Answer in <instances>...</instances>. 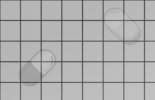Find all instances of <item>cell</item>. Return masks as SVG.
<instances>
[{"mask_svg":"<svg viewBox=\"0 0 155 100\" xmlns=\"http://www.w3.org/2000/svg\"><path fill=\"white\" fill-rule=\"evenodd\" d=\"M83 62H104V41H83Z\"/></svg>","mask_w":155,"mask_h":100,"instance_id":"cell-1","label":"cell"},{"mask_svg":"<svg viewBox=\"0 0 155 100\" xmlns=\"http://www.w3.org/2000/svg\"><path fill=\"white\" fill-rule=\"evenodd\" d=\"M103 21H124V0H104Z\"/></svg>","mask_w":155,"mask_h":100,"instance_id":"cell-2","label":"cell"},{"mask_svg":"<svg viewBox=\"0 0 155 100\" xmlns=\"http://www.w3.org/2000/svg\"><path fill=\"white\" fill-rule=\"evenodd\" d=\"M145 39V21L124 20V41H143Z\"/></svg>","mask_w":155,"mask_h":100,"instance_id":"cell-3","label":"cell"},{"mask_svg":"<svg viewBox=\"0 0 155 100\" xmlns=\"http://www.w3.org/2000/svg\"><path fill=\"white\" fill-rule=\"evenodd\" d=\"M103 22V41H124V21Z\"/></svg>","mask_w":155,"mask_h":100,"instance_id":"cell-4","label":"cell"},{"mask_svg":"<svg viewBox=\"0 0 155 100\" xmlns=\"http://www.w3.org/2000/svg\"><path fill=\"white\" fill-rule=\"evenodd\" d=\"M104 0H82L83 21H103Z\"/></svg>","mask_w":155,"mask_h":100,"instance_id":"cell-5","label":"cell"},{"mask_svg":"<svg viewBox=\"0 0 155 100\" xmlns=\"http://www.w3.org/2000/svg\"><path fill=\"white\" fill-rule=\"evenodd\" d=\"M62 21H83L82 0H62Z\"/></svg>","mask_w":155,"mask_h":100,"instance_id":"cell-6","label":"cell"},{"mask_svg":"<svg viewBox=\"0 0 155 100\" xmlns=\"http://www.w3.org/2000/svg\"><path fill=\"white\" fill-rule=\"evenodd\" d=\"M103 21H82V41H103Z\"/></svg>","mask_w":155,"mask_h":100,"instance_id":"cell-7","label":"cell"},{"mask_svg":"<svg viewBox=\"0 0 155 100\" xmlns=\"http://www.w3.org/2000/svg\"><path fill=\"white\" fill-rule=\"evenodd\" d=\"M83 41H62V62H83Z\"/></svg>","mask_w":155,"mask_h":100,"instance_id":"cell-8","label":"cell"},{"mask_svg":"<svg viewBox=\"0 0 155 100\" xmlns=\"http://www.w3.org/2000/svg\"><path fill=\"white\" fill-rule=\"evenodd\" d=\"M21 41H0V62H21Z\"/></svg>","mask_w":155,"mask_h":100,"instance_id":"cell-9","label":"cell"},{"mask_svg":"<svg viewBox=\"0 0 155 100\" xmlns=\"http://www.w3.org/2000/svg\"><path fill=\"white\" fill-rule=\"evenodd\" d=\"M41 82H62V62H41Z\"/></svg>","mask_w":155,"mask_h":100,"instance_id":"cell-10","label":"cell"},{"mask_svg":"<svg viewBox=\"0 0 155 100\" xmlns=\"http://www.w3.org/2000/svg\"><path fill=\"white\" fill-rule=\"evenodd\" d=\"M0 21H21V0H0Z\"/></svg>","mask_w":155,"mask_h":100,"instance_id":"cell-11","label":"cell"},{"mask_svg":"<svg viewBox=\"0 0 155 100\" xmlns=\"http://www.w3.org/2000/svg\"><path fill=\"white\" fill-rule=\"evenodd\" d=\"M21 21H41V0H21Z\"/></svg>","mask_w":155,"mask_h":100,"instance_id":"cell-12","label":"cell"},{"mask_svg":"<svg viewBox=\"0 0 155 100\" xmlns=\"http://www.w3.org/2000/svg\"><path fill=\"white\" fill-rule=\"evenodd\" d=\"M41 21H62V0H41Z\"/></svg>","mask_w":155,"mask_h":100,"instance_id":"cell-13","label":"cell"},{"mask_svg":"<svg viewBox=\"0 0 155 100\" xmlns=\"http://www.w3.org/2000/svg\"><path fill=\"white\" fill-rule=\"evenodd\" d=\"M0 41H21V21H0Z\"/></svg>","mask_w":155,"mask_h":100,"instance_id":"cell-14","label":"cell"},{"mask_svg":"<svg viewBox=\"0 0 155 100\" xmlns=\"http://www.w3.org/2000/svg\"><path fill=\"white\" fill-rule=\"evenodd\" d=\"M21 41H41V21H21Z\"/></svg>","mask_w":155,"mask_h":100,"instance_id":"cell-15","label":"cell"},{"mask_svg":"<svg viewBox=\"0 0 155 100\" xmlns=\"http://www.w3.org/2000/svg\"><path fill=\"white\" fill-rule=\"evenodd\" d=\"M41 41H62V21H41Z\"/></svg>","mask_w":155,"mask_h":100,"instance_id":"cell-16","label":"cell"},{"mask_svg":"<svg viewBox=\"0 0 155 100\" xmlns=\"http://www.w3.org/2000/svg\"><path fill=\"white\" fill-rule=\"evenodd\" d=\"M62 41H82V21H62Z\"/></svg>","mask_w":155,"mask_h":100,"instance_id":"cell-17","label":"cell"},{"mask_svg":"<svg viewBox=\"0 0 155 100\" xmlns=\"http://www.w3.org/2000/svg\"><path fill=\"white\" fill-rule=\"evenodd\" d=\"M21 61L41 62V41H21Z\"/></svg>","mask_w":155,"mask_h":100,"instance_id":"cell-18","label":"cell"},{"mask_svg":"<svg viewBox=\"0 0 155 100\" xmlns=\"http://www.w3.org/2000/svg\"><path fill=\"white\" fill-rule=\"evenodd\" d=\"M124 41H104V62H124Z\"/></svg>","mask_w":155,"mask_h":100,"instance_id":"cell-19","label":"cell"},{"mask_svg":"<svg viewBox=\"0 0 155 100\" xmlns=\"http://www.w3.org/2000/svg\"><path fill=\"white\" fill-rule=\"evenodd\" d=\"M83 82H104V62H82Z\"/></svg>","mask_w":155,"mask_h":100,"instance_id":"cell-20","label":"cell"},{"mask_svg":"<svg viewBox=\"0 0 155 100\" xmlns=\"http://www.w3.org/2000/svg\"><path fill=\"white\" fill-rule=\"evenodd\" d=\"M124 20L145 21V1L124 0Z\"/></svg>","mask_w":155,"mask_h":100,"instance_id":"cell-21","label":"cell"},{"mask_svg":"<svg viewBox=\"0 0 155 100\" xmlns=\"http://www.w3.org/2000/svg\"><path fill=\"white\" fill-rule=\"evenodd\" d=\"M62 82H83L82 62H62Z\"/></svg>","mask_w":155,"mask_h":100,"instance_id":"cell-22","label":"cell"},{"mask_svg":"<svg viewBox=\"0 0 155 100\" xmlns=\"http://www.w3.org/2000/svg\"><path fill=\"white\" fill-rule=\"evenodd\" d=\"M0 82H21V62H0Z\"/></svg>","mask_w":155,"mask_h":100,"instance_id":"cell-23","label":"cell"},{"mask_svg":"<svg viewBox=\"0 0 155 100\" xmlns=\"http://www.w3.org/2000/svg\"><path fill=\"white\" fill-rule=\"evenodd\" d=\"M104 82H124V62H104Z\"/></svg>","mask_w":155,"mask_h":100,"instance_id":"cell-24","label":"cell"},{"mask_svg":"<svg viewBox=\"0 0 155 100\" xmlns=\"http://www.w3.org/2000/svg\"><path fill=\"white\" fill-rule=\"evenodd\" d=\"M124 62H141L143 60V41H124Z\"/></svg>","mask_w":155,"mask_h":100,"instance_id":"cell-25","label":"cell"},{"mask_svg":"<svg viewBox=\"0 0 155 100\" xmlns=\"http://www.w3.org/2000/svg\"><path fill=\"white\" fill-rule=\"evenodd\" d=\"M21 82H41V70L33 62L21 61Z\"/></svg>","mask_w":155,"mask_h":100,"instance_id":"cell-26","label":"cell"},{"mask_svg":"<svg viewBox=\"0 0 155 100\" xmlns=\"http://www.w3.org/2000/svg\"><path fill=\"white\" fill-rule=\"evenodd\" d=\"M82 100H104V82H82Z\"/></svg>","mask_w":155,"mask_h":100,"instance_id":"cell-27","label":"cell"},{"mask_svg":"<svg viewBox=\"0 0 155 100\" xmlns=\"http://www.w3.org/2000/svg\"><path fill=\"white\" fill-rule=\"evenodd\" d=\"M62 100H82V82H62Z\"/></svg>","mask_w":155,"mask_h":100,"instance_id":"cell-28","label":"cell"},{"mask_svg":"<svg viewBox=\"0 0 155 100\" xmlns=\"http://www.w3.org/2000/svg\"><path fill=\"white\" fill-rule=\"evenodd\" d=\"M104 100H124V82H104Z\"/></svg>","mask_w":155,"mask_h":100,"instance_id":"cell-29","label":"cell"},{"mask_svg":"<svg viewBox=\"0 0 155 100\" xmlns=\"http://www.w3.org/2000/svg\"><path fill=\"white\" fill-rule=\"evenodd\" d=\"M0 100H21V82H0Z\"/></svg>","mask_w":155,"mask_h":100,"instance_id":"cell-30","label":"cell"},{"mask_svg":"<svg viewBox=\"0 0 155 100\" xmlns=\"http://www.w3.org/2000/svg\"><path fill=\"white\" fill-rule=\"evenodd\" d=\"M41 100H62V82H41Z\"/></svg>","mask_w":155,"mask_h":100,"instance_id":"cell-31","label":"cell"},{"mask_svg":"<svg viewBox=\"0 0 155 100\" xmlns=\"http://www.w3.org/2000/svg\"><path fill=\"white\" fill-rule=\"evenodd\" d=\"M21 100H41V82H21Z\"/></svg>","mask_w":155,"mask_h":100,"instance_id":"cell-32","label":"cell"},{"mask_svg":"<svg viewBox=\"0 0 155 100\" xmlns=\"http://www.w3.org/2000/svg\"><path fill=\"white\" fill-rule=\"evenodd\" d=\"M141 62H124V82H140L142 79Z\"/></svg>","mask_w":155,"mask_h":100,"instance_id":"cell-33","label":"cell"},{"mask_svg":"<svg viewBox=\"0 0 155 100\" xmlns=\"http://www.w3.org/2000/svg\"><path fill=\"white\" fill-rule=\"evenodd\" d=\"M139 82H124V100L141 98L142 84Z\"/></svg>","mask_w":155,"mask_h":100,"instance_id":"cell-34","label":"cell"},{"mask_svg":"<svg viewBox=\"0 0 155 100\" xmlns=\"http://www.w3.org/2000/svg\"><path fill=\"white\" fill-rule=\"evenodd\" d=\"M41 50H47L56 61L62 62V41H41Z\"/></svg>","mask_w":155,"mask_h":100,"instance_id":"cell-35","label":"cell"},{"mask_svg":"<svg viewBox=\"0 0 155 100\" xmlns=\"http://www.w3.org/2000/svg\"><path fill=\"white\" fill-rule=\"evenodd\" d=\"M56 61L51 53L45 50H41V62Z\"/></svg>","mask_w":155,"mask_h":100,"instance_id":"cell-36","label":"cell"}]
</instances>
